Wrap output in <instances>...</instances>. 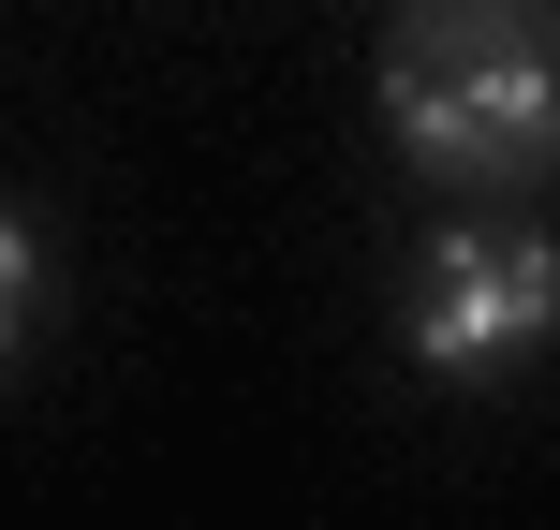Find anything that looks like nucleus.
Masks as SVG:
<instances>
[{"label": "nucleus", "mask_w": 560, "mask_h": 530, "mask_svg": "<svg viewBox=\"0 0 560 530\" xmlns=\"http://www.w3.org/2000/svg\"><path fill=\"white\" fill-rule=\"evenodd\" d=\"M398 15H516V0H398Z\"/></svg>", "instance_id": "obj_3"}, {"label": "nucleus", "mask_w": 560, "mask_h": 530, "mask_svg": "<svg viewBox=\"0 0 560 530\" xmlns=\"http://www.w3.org/2000/svg\"><path fill=\"white\" fill-rule=\"evenodd\" d=\"M45 309H59V236L30 207H0V368L45 354Z\"/></svg>", "instance_id": "obj_2"}, {"label": "nucleus", "mask_w": 560, "mask_h": 530, "mask_svg": "<svg viewBox=\"0 0 560 530\" xmlns=\"http://www.w3.org/2000/svg\"><path fill=\"white\" fill-rule=\"evenodd\" d=\"M546 15H560V0H546Z\"/></svg>", "instance_id": "obj_4"}, {"label": "nucleus", "mask_w": 560, "mask_h": 530, "mask_svg": "<svg viewBox=\"0 0 560 530\" xmlns=\"http://www.w3.org/2000/svg\"><path fill=\"white\" fill-rule=\"evenodd\" d=\"M398 354L457 398L546 368L560 354V236L546 222H443L413 251V295H398Z\"/></svg>", "instance_id": "obj_1"}]
</instances>
